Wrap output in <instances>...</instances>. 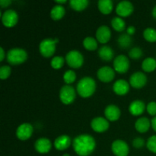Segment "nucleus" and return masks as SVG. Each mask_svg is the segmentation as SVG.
Listing matches in <instances>:
<instances>
[{
	"instance_id": "nucleus-1",
	"label": "nucleus",
	"mask_w": 156,
	"mask_h": 156,
	"mask_svg": "<svg viewBox=\"0 0 156 156\" xmlns=\"http://www.w3.org/2000/svg\"><path fill=\"white\" fill-rule=\"evenodd\" d=\"M73 149L80 156H88L92 153L95 149L96 143L94 139L88 134H82L73 140Z\"/></svg>"
},
{
	"instance_id": "nucleus-2",
	"label": "nucleus",
	"mask_w": 156,
	"mask_h": 156,
	"mask_svg": "<svg viewBox=\"0 0 156 156\" xmlns=\"http://www.w3.org/2000/svg\"><path fill=\"white\" fill-rule=\"evenodd\" d=\"M96 88L95 81L91 77H83L77 84V91L82 97L88 98L94 92Z\"/></svg>"
},
{
	"instance_id": "nucleus-3",
	"label": "nucleus",
	"mask_w": 156,
	"mask_h": 156,
	"mask_svg": "<svg viewBox=\"0 0 156 156\" xmlns=\"http://www.w3.org/2000/svg\"><path fill=\"white\" fill-rule=\"evenodd\" d=\"M27 53L24 49L12 48L9 50L7 53V60L12 65H18L24 62L27 59Z\"/></svg>"
},
{
	"instance_id": "nucleus-4",
	"label": "nucleus",
	"mask_w": 156,
	"mask_h": 156,
	"mask_svg": "<svg viewBox=\"0 0 156 156\" xmlns=\"http://www.w3.org/2000/svg\"><path fill=\"white\" fill-rule=\"evenodd\" d=\"M59 41L58 38L55 39H50V38H46L44 39L40 43L39 49L41 54L45 57H50L56 50V44Z\"/></svg>"
},
{
	"instance_id": "nucleus-5",
	"label": "nucleus",
	"mask_w": 156,
	"mask_h": 156,
	"mask_svg": "<svg viewBox=\"0 0 156 156\" xmlns=\"http://www.w3.org/2000/svg\"><path fill=\"white\" fill-rule=\"evenodd\" d=\"M66 61L69 66L79 68L83 64L84 58L82 53L78 50H71L66 55Z\"/></svg>"
},
{
	"instance_id": "nucleus-6",
	"label": "nucleus",
	"mask_w": 156,
	"mask_h": 156,
	"mask_svg": "<svg viewBox=\"0 0 156 156\" xmlns=\"http://www.w3.org/2000/svg\"><path fill=\"white\" fill-rule=\"evenodd\" d=\"M59 98L65 105H69L76 98V91L71 85H63L59 91Z\"/></svg>"
},
{
	"instance_id": "nucleus-7",
	"label": "nucleus",
	"mask_w": 156,
	"mask_h": 156,
	"mask_svg": "<svg viewBox=\"0 0 156 156\" xmlns=\"http://www.w3.org/2000/svg\"><path fill=\"white\" fill-rule=\"evenodd\" d=\"M18 20V15L13 9L6 10L2 15V21L5 27H13Z\"/></svg>"
},
{
	"instance_id": "nucleus-8",
	"label": "nucleus",
	"mask_w": 156,
	"mask_h": 156,
	"mask_svg": "<svg viewBox=\"0 0 156 156\" xmlns=\"http://www.w3.org/2000/svg\"><path fill=\"white\" fill-rule=\"evenodd\" d=\"M129 61L125 55H118L114 60V69L120 73H124L129 69Z\"/></svg>"
},
{
	"instance_id": "nucleus-9",
	"label": "nucleus",
	"mask_w": 156,
	"mask_h": 156,
	"mask_svg": "<svg viewBox=\"0 0 156 156\" xmlns=\"http://www.w3.org/2000/svg\"><path fill=\"white\" fill-rule=\"evenodd\" d=\"M111 149L114 155L117 156H127L129 153V146L126 142L121 140L114 141Z\"/></svg>"
},
{
	"instance_id": "nucleus-10",
	"label": "nucleus",
	"mask_w": 156,
	"mask_h": 156,
	"mask_svg": "<svg viewBox=\"0 0 156 156\" xmlns=\"http://www.w3.org/2000/svg\"><path fill=\"white\" fill-rule=\"evenodd\" d=\"M33 133V126L30 123H22L16 130V136L19 140H26L30 138Z\"/></svg>"
},
{
	"instance_id": "nucleus-11",
	"label": "nucleus",
	"mask_w": 156,
	"mask_h": 156,
	"mask_svg": "<svg viewBox=\"0 0 156 156\" xmlns=\"http://www.w3.org/2000/svg\"><path fill=\"white\" fill-rule=\"evenodd\" d=\"M97 76L101 81L104 82H111L114 79L115 73L110 66H102L98 70Z\"/></svg>"
},
{
	"instance_id": "nucleus-12",
	"label": "nucleus",
	"mask_w": 156,
	"mask_h": 156,
	"mask_svg": "<svg viewBox=\"0 0 156 156\" xmlns=\"http://www.w3.org/2000/svg\"><path fill=\"white\" fill-rule=\"evenodd\" d=\"M147 82V77L142 72H136L130 76L129 83L133 87L136 88H142Z\"/></svg>"
},
{
	"instance_id": "nucleus-13",
	"label": "nucleus",
	"mask_w": 156,
	"mask_h": 156,
	"mask_svg": "<svg viewBox=\"0 0 156 156\" xmlns=\"http://www.w3.org/2000/svg\"><path fill=\"white\" fill-rule=\"evenodd\" d=\"M133 5L129 1H121L117 4L116 12L120 16H128L133 11Z\"/></svg>"
},
{
	"instance_id": "nucleus-14",
	"label": "nucleus",
	"mask_w": 156,
	"mask_h": 156,
	"mask_svg": "<svg viewBox=\"0 0 156 156\" xmlns=\"http://www.w3.org/2000/svg\"><path fill=\"white\" fill-rule=\"evenodd\" d=\"M91 128L98 133L106 131L109 127V122L104 117H95L91 122Z\"/></svg>"
},
{
	"instance_id": "nucleus-15",
	"label": "nucleus",
	"mask_w": 156,
	"mask_h": 156,
	"mask_svg": "<svg viewBox=\"0 0 156 156\" xmlns=\"http://www.w3.org/2000/svg\"><path fill=\"white\" fill-rule=\"evenodd\" d=\"M111 32L109 27L106 25H101L96 30V37L101 44H105L111 38Z\"/></svg>"
},
{
	"instance_id": "nucleus-16",
	"label": "nucleus",
	"mask_w": 156,
	"mask_h": 156,
	"mask_svg": "<svg viewBox=\"0 0 156 156\" xmlns=\"http://www.w3.org/2000/svg\"><path fill=\"white\" fill-rule=\"evenodd\" d=\"M51 142L47 138H40L35 142L34 147L37 152L39 153L44 154L47 153L51 149Z\"/></svg>"
},
{
	"instance_id": "nucleus-17",
	"label": "nucleus",
	"mask_w": 156,
	"mask_h": 156,
	"mask_svg": "<svg viewBox=\"0 0 156 156\" xmlns=\"http://www.w3.org/2000/svg\"><path fill=\"white\" fill-rule=\"evenodd\" d=\"M105 114L107 119L111 121L118 120L120 116V111L119 108L116 105H108L105 110Z\"/></svg>"
},
{
	"instance_id": "nucleus-18",
	"label": "nucleus",
	"mask_w": 156,
	"mask_h": 156,
	"mask_svg": "<svg viewBox=\"0 0 156 156\" xmlns=\"http://www.w3.org/2000/svg\"><path fill=\"white\" fill-rule=\"evenodd\" d=\"M71 145V139L67 135L57 137L54 141V146L58 150H65Z\"/></svg>"
},
{
	"instance_id": "nucleus-19",
	"label": "nucleus",
	"mask_w": 156,
	"mask_h": 156,
	"mask_svg": "<svg viewBox=\"0 0 156 156\" xmlns=\"http://www.w3.org/2000/svg\"><path fill=\"white\" fill-rule=\"evenodd\" d=\"M113 88H114V92L117 93V94L123 95L128 92L129 89V85L124 79H118L114 82Z\"/></svg>"
},
{
	"instance_id": "nucleus-20",
	"label": "nucleus",
	"mask_w": 156,
	"mask_h": 156,
	"mask_svg": "<svg viewBox=\"0 0 156 156\" xmlns=\"http://www.w3.org/2000/svg\"><path fill=\"white\" fill-rule=\"evenodd\" d=\"M145 108H146V105L144 102L140 100H136L131 102L129 107V111L133 115L138 116L143 114Z\"/></svg>"
},
{
	"instance_id": "nucleus-21",
	"label": "nucleus",
	"mask_w": 156,
	"mask_h": 156,
	"mask_svg": "<svg viewBox=\"0 0 156 156\" xmlns=\"http://www.w3.org/2000/svg\"><path fill=\"white\" fill-rule=\"evenodd\" d=\"M150 121L146 117H140L135 123V127L137 131L140 133H145L149 130L150 127Z\"/></svg>"
},
{
	"instance_id": "nucleus-22",
	"label": "nucleus",
	"mask_w": 156,
	"mask_h": 156,
	"mask_svg": "<svg viewBox=\"0 0 156 156\" xmlns=\"http://www.w3.org/2000/svg\"><path fill=\"white\" fill-rule=\"evenodd\" d=\"M98 55L103 60L109 61L114 56V51L109 46H102L98 50Z\"/></svg>"
},
{
	"instance_id": "nucleus-23",
	"label": "nucleus",
	"mask_w": 156,
	"mask_h": 156,
	"mask_svg": "<svg viewBox=\"0 0 156 156\" xmlns=\"http://www.w3.org/2000/svg\"><path fill=\"white\" fill-rule=\"evenodd\" d=\"M98 6L101 13L109 14L113 9V2L111 0H99Z\"/></svg>"
},
{
	"instance_id": "nucleus-24",
	"label": "nucleus",
	"mask_w": 156,
	"mask_h": 156,
	"mask_svg": "<svg viewBox=\"0 0 156 156\" xmlns=\"http://www.w3.org/2000/svg\"><path fill=\"white\" fill-rule=\"evenodd\" d=\"M64 15H65V9L61 5H56L53 6L50 12L51 18L54 20L60 19L63 17Z\"/></svg>"
},
{
	"instance_id": "nucleus-25",
	"label": "nucleus",
	"mask_w": 156,
	"mask_h": 156,
	"mask_svg": "<svg viewBox=\"0 0 156 156\" xmlns=\"http://www.w3.org/2000/svg\"><path fill=\"white\" fill-rule=\"evenodd\" d=\"M142 67L146 72H152L156 69V60L154 58L148 57L143 61Z\"/></svg>"
},
{
	"instance_id": "nucleus-26",
	"label": "nucleus",
	"mask_w": 156,
	"mask_h": 156,
	"mask_svg": "<svg viewBox=\"0 0 156 156\" xmlns=\"http://www.w3.org/2000/svg\"><path fill=\"white\" fill-rule=\"evenodd\" d=\"M70 5L76 11H82L88 6V0H70Z\"/></svg>"
},
{
	"instance_id": "nucleus-27",
	"label": "nucleus",
	"mask_w": 156,
	"mask_h": 156,
	"mask_svg": "<svg viewBox=\"0 0 156 156\" xmlns=\"http://www.w3.org/2000/svg\"><path fill=\"white\" fill-rule=\"evenodd\" d=\"M119 45L123 48H126L129 47L132 43V38H131L130 35L128 34H123L120 35L117 40Z\"/></svg>"
},
{
	"instance_id": "nucleus-28",
	"label": "nucleus",
	"mask_w": 156,
	"mask_h": 156,
	"mask_svg": "<svg viewBox=\"0 0 156 156\" xmlns=\"http://www.w3.org/2000/svg\"><path fill=\"white\" fill-rule=\"evenodd\" d=\"M111 24H112L113 27L117 31L123 30L125 28V26H126L124 20L120 17H114L111 21Z\"/></svg>"
},
{
	"instance_id": "nucleus-29",
	"label": "nucleus",
	"mask_w": 156,
	"mask_h": 156,
	"mask_svg": "<svg viewBox=\"0 0 156 156\" xmlns=\"http://www.w3.org/2000/svg\"><path fill=\"white\" fill-rule=\"evenodd\" d=\"M83 45L87 50H94L98 47L97 41L92 37H87L84 39Z\"/></svg>"
},
{
	"instance_id": "nucleus-30",
	"label": "nucleus",
	"mask_w": 156,
	"mask_h": 156,
	"mask_svg": "<svg viewBox=\"0 0 156 156\" xmlns=\"http://www.w3.org/2000/svg\"><path fill=\"white\" fill-rule=\"evenodd\" d=\"M143 36L146 41L155 42L156 41V30L152 27H147L143 31Z\"/></svg>"
},
{
	"instance_id": "nucleus-31",
	"label": "nucleus",
	"mask_w": 156,
	"mask_h": 156,
	"mask_svg": "<svg viewBox=\"0 0 156 156\" xmlns=\"http://www.w3.org/2000/svg\"><path fill=\"white\" fill-rule=\"evenodd\" d=\"M76 79V75L73 70H67L63 75V79L66 84L73 83Z\"/></svg>"
},
{
	"instance_id": "nucleus-32",
	"label": "nucleus",
	"mask_w": 156,
	"mask_h": 156,
	"mask_svg": "<svg viewBox=\"0 0 156 156\" xmlns=\"http://www.w3.org/2000/svg\"><path fill=\"white\" fill-rule=\"evenodd\" d=\"M64 63V59L62 56H54V57L52 59L51 62V66L53 67V69H58L61 68L62 66Z\"/></svg>"
},
{
	"instance_id": "nucleus-33",
	"label": "nucleus",
	"mask_w": 156,
	"mask_h": 156,
	"mask_svg": "<svg viewBox=\"0 0 156 156\" xmlns=\"http://www.w3.org/2000/svg\"><path fill=\"white\" fill-rule=\"evenodd\" d=\"M129 56L133 59H139L143 56V50L140 47H135L130 49L129 51Z\"/></svg>"
},
{
	"instance_id": "nucleus-34",
	"label": "nucleus",
	"mask_w": 156,
	"mask_h": 156,
	"mask_svg": "<svg viewBox=\"0 0 156 156\" xmlns=\"http://www.w3.org/2000/svg\"><path fill=\"white\" fill-rule=\"evenodd\" d=\"M146 146L149 151L156 153V136H152L148 139Z\"/></svg>"
},
{
	"instance_id": "nucleus-35",
	"label": "nucleus",
	"mask_w": 156,
	"mask_h": 156,
	"mask_svg": "<svg viewBox=\"0 0 156 156\" xmlns=\"http://www.w3.org/2000/svg\"><path fill=\"white\" fill-rule=\"evenodd\" d=\"M11 67L9 66H2L0 68V78L1 79H5L10 76L11 74Z\"/></svg>"
},
{
	"instance_id": "nucleus-36",
	"label": "nucleus",
	"mask_w": 156,
	"mask_h": 156,
	"mask_svg": "<svg viewBox=\"0 0 156 156\" xmlns=\"http://www.w3.org/2000/svg\"><path fill=\"white\" fill-rule=\"evenodd\" d=\"M148 113L150 115H156V102L155 101H151L149 102L146 107Z\"/></svg>"
},
{
	"instance_id": "nucleus-37",
	"label": "nucleus",
	"mask_w": 156,
	"mask_h": 156,
	"mask_svg": "<svg viewBox=\"0 0 156 156\" xmlns=\"http://www.w3.org/2000/svg\"><path fill=\"white\" fill-rule=\"evenodd\" d=\"M145 144V141L143 138H140V137H137V138L134 139L133 141V145L135 148H142Z\"/></svg>"
},
{
	"instance_id": "nucleus-38",
	"label": "nucleus",
	"mask_w": 156,
	"mask_h": 156,
	"mask_svg": "<svg viewBox=\"0 0 156 156\" xmlns=\"http://www.w3.org/2000/svg\"><path fill=\"white\" fill-rule=\"evenodd\" d=\"M11 2H12L11 0H0V5L2 8L7 7L9 5L11 4Z\"/></svg>"
},
{
	"instance_id": "nucleus-39",
	"label": "nucleus",
	"mask_w": 156,
	"mask_h": 156,
	"mask_svg": "<svg viewBox=\"0 0 156 156\" xmlns=\"http://www.w3.org/2000/svg\"><path fill=\"white\" fill-rule=\"evenodd\" d=\"M135 30H136V28H135V27H134V26H133V25L129 26V27H128V28H127L128 34H129V35L133 34L135 33Z\"/></svg>"
},
{
	"instance_id": "nucleus-40",
	"label": "nucleus",
	"mask_w": 156,
	"mask_h": 156,
	"mask_svg": "<svg viewBox=\"0 0 156 156\" xmlns=\"http://www.w3.org/2000/svg\"><path fill=\"white\" fill-rule=\"evenodd\" d=\"M151 123H152V126L153 128V129L155 131H156V116L152 118V121H151Z\"/></svg>"
},
{
	"instance_id": "nucleus-41",
	"label": "nucleus",
	"mask_w": 156,
	"mask_h": 156,
	"mask_svg": "<svg viewBox=\"0 0 156 156\" xmlns=\"http://www.w3.org/2000/svg\"><path fill=\"white\" fill-rule=\"evenodd\" d=\"M0 52H1V54H0V60L2 61L5 57V51H4V49H3L2 47L0 48Z\"/></svg>"
},
{
	"instance_id": "nucleus-42",
	"label": "nucleus",
	"mask_w": 156,
	"mask_h": 156,
	"mask_svg": "<svg viewBox=\"0 0 156 156\" xmlns=\"http://www.w3.org/2000/svg\"><path fill=\"white\" fill-rule=\"evenodd\" d=\"M152 15H153L154 18H156V5L152 9Z\"/></svg>"
},
{
	"instance_id": "nucleus-43",
	"label": "nucleus",
	"mask_w": 156,
	"mask_h": 156,
	"mask_svg": "<svg viewBox=\"0 0 156 156\" xmlns=\"http://www.w3.org/2000/svg\"><path fill=\"white\" fill-rule=\"evenodd\" d=\"M56 2H58V3H65L66 2V0H56Z\"/></svg>"
},
{
	"instance_id": "nucleus-44",
	"label": "nucleus",
	"mask_w": 156,
	"mask_h": 156,
	"mask_svg": "<svg viewBox=\"0 0 156 156\" xmlns=\"http://www.w3.org/2000/svg\"><path fill=\"white\" fill-rule=\"evenodd\" d=\"M62 156H69V154H64Z\"/></svg>"
}]
</instances>
